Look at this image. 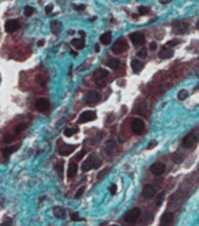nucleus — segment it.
Returning <instances> with one entry per match:
<instances>
[{
  "instance_id": "nucleus-41",
  "label": "nucleus",
  "mask_w": 199,
  "mask_h": 226,
  "mask_svg": "<svg viewBox=\"0 0 199 226\" xmlns=\"http://www.w3.org/2000/svg\"><path fill=\"white\" fill-rule=\"evenodd\" d=\"M74 8H75L76 11H82V10H85V5L83 4H78V5L74 4Z\"/></svg>"
},
{
  "instance_id": "nucleus-44",
  "label": "nucleus",
  "mask_w": 199,
  "mask_h": 226,
  "mask_svg": "<svg viewBox=\"0 0 199 226\" xmlns=\"http://www.w3.org/2000/svg\"><path fill=\"white\" fill-rule=\"evenodd\" d=\"M155 144H157V142H154V140H153V142H150V143H149V146H147V149H153V147H154Z\"/></svg>"
},
{
  "instance_id": "nucleus-5",
  "label": "nucleus",
  "mask_w": 199,
  "mask_h": 226,
  "mask_svg": "<svg viewBox=\"0 0 199 226\" xmlns=\"http://www.w3.org/2000/svg\"><path fill=\"white\" fill-rule=\"evenodd\" d=\"M131 129H132V132L135 133V135H141V133H143V131H144V123H143V120L134 119L132 123H131Z\"/></svg>"
},
{
  "instance_id": "nucleus-27",
  "label": "nucleus",
  "mask_w": 199,
  "mask_h": 226,
  "mask_svg": "<svg viewBox=\"0 0 199 226\" xmlns=\"http://www.w3.org/2000/svg\"><path fill=\"white\" fill-rule=\"evenodd\" d=\"M76 132H78V128H75V127H71V128L64 129V135L65 136H72V135H75Z\"/></svg>"
},
{
  "instance_id": "nucleus-1",
  "label": "nucleus",
  "mask_w": 199,
  "mask_h": 226,
  "mask_svg": "<svg viewBox=\"0 0 199 226\" xmlns=\"http://www.w3.org/2000/svg\"><path fill=\"white\" fill-rule=\"evenodd\" d=\"M102 165V159H101L100 157H98L95 152H90L89 155H87L86 161H85L83 163H82V172L83 173H86V172L91 170V169H98L100 166Z\"/></svg>"
},
{
  "instance_id": "nucleus-2",
  "label": "nucleus",
  "mask_w": 199,
  "mask_h": 226,
  "mask_svg": "<svg viewBox=\"0 0 199 226\" xmlns=\"http://www.w3.org/2000/svg\"><path fill=\"white\" fill-rule=\"evenodd\" d=\"M108 78H109V72L106 70H104V68H98V70L93 74V80H94V83L97 84L98 87H105Z\"/></svg>"
},
{
  "instance_id": "nucleus-35",
  "label": "nucleus",
  "mask_w": 199,
  "mask_h": 226,
  "mask_svg": "<svg viewBox=\"0 0 199 226\" xmlns=\"http://www.w3.org/2000/svg\"><path fill=\"white\" fill-rule=\"evenodd\" d=\"M108 173H109V169H104V170L101 172V173H100V174H98V176H97V179H98V180H102L104 177H105V176H106V174H108Z\"/></svg>"
},
{
  "instance_id": "nucleus-32",
  "label": "nucleus",
  "mask_w": 199,
  "mask_h": 226,
  "mask_svg": "<svg viewBox=\"0 0 199 226\" xmlns=\"http://www.w3.org/2000/svg\"><path fill=\"white\" fill-rule=\"evenodd\" d=\"M33 12H34V8H32L30 5H26V7H25V15L26 16H30Z\"/></svg>"
},
{
  "instance_id": "nucleus-23",
  "label": "nucleus",
  "mask_w": 199,
  "mask_h": 226,
  "mask_svg": "<svg viewBox=\"0 0 199 226\" xmlns=\"http://www.w3.org/2000/svg\"><path fill=\"white\" fill-rule=\"evenodd\" d=\"M52 31L55 33V34H60V31H61V29H63V25H61V22H59V21H53L52 22Z\"/></svg>"
},
{
  "instance_id": "nucleus-17",
  "label": "nucleus",
  "mask_w": 199,
  "mask_h": 226,
  "mask_svg": "<svg viewBox=\"0 0 199 226\" xmlns=\"http://www.w3.org/2000/svg\"><path fill=\"white\" fill-rule=\"evenodd\" d=\"M76 172H78V165H76V161H71L70 165H68V172H67L68 179H74V177L76 176Z\"/></svg>"
},
{
  "instance_id": "nucleus-37",
  "label": "nucleus",
  "mask_w": 199,
  "mask_h": 226,
  "mask_svg": "<svg viewBox=\"0 0 199 226\" xmlns=\"http://www.w3.org/2000/svg\"><path fill=\"white\" fill-rule=\"evenodd\" d=\"M71 219L72 221H81V217L78 215V212H72V214H71Z\"/></svg>"
},
{
  "instance_id": "nucleus-15",
  "label": "nucleus",
  "mask_w": 199,
  "mask_h": 226,
  "mask_svg": "<svg viewBox=\"0 0 199 226\" xmlns=\"http://www.w3.org/2000/svg\"><path fill=\"white\" fill-rule=\"evenodd\" d=\"M4 29L7 33H14L16 29H19V22L16 19H10V21L5 22Z\"/></svg>"
},
{
  "instance_id": "nucleus-28",
  "label": "nucleus",
  "mask_w": 199,
  "mask_h": 226,
  "mask_svg": "<svg viewBox=\"0 0 199 226\" xmlns=\"http://www.w3.org/2000/svg\"><path fill=\"white\" fill-rule=\"evenodd\" d=\"M188 97V91L187 90H180L179 91V94H177V98H179L180 101H183V100H185V98Z\"/></svg>"
},
{
  "instance_id": "nucleus-26",
  "label": "nucleus",
  "mask_w": 199,
  "mask_h": 226,
  "mask_svg": "<svg viewBox=\"0 0 199 226\" xmlns=\"http://www.w3.org/2000/svg\"><path fill=\"white\" fill-rule=\"evenodd\" d=\"M16 150H18V146H8V147H5V149H3V155H4V157H8L10 154L15 152Z\"/></svg>"
},
{
  "instance_id": "nucleus-4",
  "label": "nucleus",
  "mask_w": 199,
  "mask_h": 226,
  "mask_svg": "<svg viewBox=\"0 0 199 226\" xmlns=\"http://www.w3.org/2000/svg\"><path fill=\"white\" fill-rule=\"evenodd\" d=\"M198 140H199V135H198V133H196V132H191V133H188V135L185 136L184 139H183V146L187 147V149H190V147L195 146V144L198 143Z\"/></svg>"
},
{
  "instance_id": "nucleus-34",
  "label": "nucleus",
  "mask_w": 199,
  "mask_h": 226,
  "mask_svg": "<svg viewBox=\"0 0 199 226\" xmlns=\"http://www.w3.org/2000/svg\"><path fill=\"white\" fill-rule=\"evenodd\" d=\"M25 129H26V124H19V125H16L15 132L19 133V132H22V131H25Z\"/></svg>"
},
{
  "instance_id": "nucleus-3",
  "label": "nucleus",
  "mask_w": 199,
  "mask_h": 226,
  "mask_svg": "<svg viewBox=\"0 0 199 226\" xmlns=\"http://www.w3.org/2000/svg\"><path fill=\"white\" fill-rule=\"evenodd\" d=\"M141 217V210L139 208H132L124 215V222L125 223H135Z\"/></svg>"
},
{
  "instance_id": "nucleus-6",
  "label": "nucleus",
  "mask_w": 199,
  "mask_h": 226,
  "mask_svg": "<svg viewBox=\"0 0 199 226\" xmlns=\"http://www.w3.org/2000/svg\"><path fill=\"white\" fill-rule=\"evenodd\" d=\"M127 49V41L124 40V38H120V40H117L116 42L113 44V46H112V52L116 54H120L123 53V52Z\"/></svg>"
},
{
  "instance_id": "nucleus-38",
  "label": "nucleus",
  "mask_w": 199,
  "mask_h": 226,
  "mask_svg": "<svg viewBox=\"0 0 199 226\" xmlns=\"http://www.w3.org/2000/svg\"><path fill=\"white\" fill-rule=\"evenodd\" d=\"M14 140V136L12 135H5L4 136V142L5 143H10V142H12Z\"/></svg>"
},
{
  "instance_id": "nucleus-42",
  "label": "nucleus",
  "mask_w": 199,
  "mask_h": 226,
  "mask_svg": "<svg viewBox=\"0 0 199 226\" xmlns=\"http://www.w3.org/2000/svg\"><path fill=\"white\" fill-rule=\"evenodd\" d=\"M85 155V152L83 151H81V152H78L76 154V157H75V161H79V159H82V157Z\"/></svg>"
},
{
  "instance_id": "nucleus-25",
  "label": "nucleus",
  "mask_w": 199,
  "mask_h": 226,
  "mask_svg": "<svg viewBox=\"0 0 199 226\" xmlns=\"http://www.w3.org/2000/svg\"><path fill=\"white\" fill-rule=\"evenodd\" d=\"M105 64L108 65L109 68H112V70H116L117 67H119V64H120V61L117 59H108L105 61Z\"/></svg>"
},
{
  "instance_id": "nucleus-40",
  "label": "nucleus",
  "mask_w": 199,
  "mask_h": 226,
  "mask_svg": "<svg viewBox=\"0 0 199 226\" xmlns=\"http://www.w3.org/2000/svg\"><path fill=\"white\" fill-rule=\"evenodd\" d=\"M109 191H111V193H116V191H117L116 184H112L111 187H109Z\"/></svg>"
},
{
  "instance_id": "nucleus-47",
  "label": "nucleus",
  "mask_w": 199,
  "mask_h": 226,
  "mask_svg": "<svg viewBox=\"0 0 199 226\" xmlns=\"http://www.w3.org/2000/svg\"><path fill=\"white\" fill-rule=\"evenodd\" d=\"M94 51L95 52H100V45H97V44H95V45H94Z\"/></svg>"
},
{
  "instance_id": "nucleus-21",
  "label": "nucleus",
  "mask_w": 199,
  "mask_h": 226,
  "mask_svg": "<svg viewBox=\"0 0 199 226\" xmlns=\"http://www.w3.org/2000/svg\"><path fill=\"white\" fill-rule=\"evenodd\" d=\"M111 40H112V33L111 31L102 33V34H101V37H100L101 44H104V45H108V44L111 42Z\"/></svg>"
},
{
  "instance_id": "nucleus-29",
  "label": "nucleus",
  "mask_w": 199,
  "mask_h": 226,
  "mask_svg": "<svg viewBox=\"0 0 199 226\" xmlns=\"http://www.w3.org/2000/svg\"><path fill=\"white\" fill-rule=\"evenodd\" d=\"M164 198H165V195H164V192H161L160 195L157 196V199H155V204H157V206H161L164 201Z\"/></svg>"
},
{
  "instance_id": "nucleus-8",
  "label": "nucleus",
  "mask_w": 199,
  "mask_h": 226,
  "mask_svg": "<svg viewBox=\"0 0 199 226\" xmlns=\"http://www.w3.org/2000/svg\"><path fill=\"white\" fill-rule=\"evenodd\" d=\"M101 100V94L98 91H90L86 94V97H85V101H86V103H89V105H95L97 102H100Z\"/></svg>"
},
{
  "instance_id": "nucleus-18",
  "label": "nucleus",
  "mask_w": 199,
  "mask_h": 226,
  "mask_svg": "<svg viewBox=\"0 0 199 226\" xmlns=\"http://www.w3.org/2000/svg\"><path fill=\"white\" fill-rule=\"evenodd\" d=\"M173 219H174L173 214L166 211L165 214H162V217H161V223H162V225H171V223H173Z\"/></svg>"
},
{
  "instance_id": "nucleus-43",
  "label": "nucleus",
  "mask_w": 199,
  "mask_h": 226,
  "mask_svg": "<svg viewBox=\"0 0 199 226\" xmlns=\"http://www.w3.org/2000/svg\"><path fill=\"white\" fill-rule=\"evenodd\" d=\"M52 10H53V7H52V5H46V8H45L46 14H51V12H52Z\"/></svg>"
},
{
  "instance_id": "nucleus-36",
  "label": "nucleus",
  "mask_w": 199,
  "mask_h": 226,
  "mask_svg": "<svg viewBox=\"0 0 199 226\" xmlns=\"http://www.w3.org/2000/svg\"><path fill=\"white\" fill-rule=\"evenodd\" d=\"M83 192H85V187H81L78 191H76V193H75V199H79L82 195H83Z\"/></svg>"
},
{
  "instance_id": "nucleus-10",
  "label": "nucleus",
  "mask_w": 199,
  "mask_h": 226,
  "mask_svg": "<svg viewBox=\"0 0 199 226\" xmlns=\"http://www.w3.org/2000/svg\"><path fill=\"white\" fill-rule=\"evenodd\" d=\"M165 163L164 162H154L150 166V172H151L154 176H161V174L165 172Z\"/></svg>"
},
{
  "instance_id": "nucleus-12",
  "label": "nucleus",
  "mask_w": 199,
  "mask_h": 226,
  "mask_svg": "<svg viewBox=\"0 0 199 226\" xmlns=\"http://www.w3.org/2000/svg\"><path fill=\"white\" fill-rule=\"evenodd\" d=\"M78 146H75V144H61V147L59 149V154L61 155V157H67V155L72 154L74 151H75V149Z\"/></svg>"
},
{
  "instance_id": "nucleus-30",
  "label": "nucleus",
  "mask_w": 199,
  "mask_h": 226,
  "mask_svg": "<svg viewBox=\"0 0 199 226\" xmlns=\"http://www.w3.org/2000/svg\"><path fill=\"white\" fill-rule=\"evenodd\" d=\"M138 12L141 14V15H146V14H149V7H144V5H141V7L138 8Z\"/></svg>"
},
{
  "instance_id": "nucleus-19",
  "label": "nucleus",
  "mask_w": 199,
  "mask_h": 226,
  "mask_svg": "<svg viewBox=\"0 0 199 226\" xmlns=\"http://www.w3.org/2000/svg\"><path fill=\"white\" fill-rule=\"evenodd\" d=\"M53 215L56 218H59V219H64L65 217H67V214H65V210L61 208V207H53Z\"/></svg>"
},
{
  "instance_id": "nucleus-9",
  "label": "nucleus",
  "mask_w": 199,
  "mask_h": 226,
  "mask_svg": "<svg viewBox=\"0 0 199 226\" xmlns=\"http://www.w3.org/2000/svg\"><path fill=\"white\" fill-rule=\"evenodd\" d=\"M173 29L177 34H185L188 31V23L184 21H176L173 23Z\"/></svg>"
},
{
  "instance_id": "nucleus-22",
  "label": "nucleus",
  "mask_w": 199,
  "mask_h": 226,
  "mask_svg": "<svg viewBox=\"0 0 199 226\" xmlns=\"http://www.w3.org/2000/svg\"><path fill=\"white\" fill-rule=\"evenodd\" d=\"M71 44H72V46L76 48V49H83L85 48V40L83 38H74V40L71 41Z\"/></svg>"
},
{
  "instance_id": "nucleus-46",
  "label": "nucleus",
  "mask_w": 199,
  "mask_h": 226,
  "mask_svg": "<svg viewBox=\"0 0 199 226\" xmlns=\"http://www.w3.org/2000/svg\"><path fill=\"white\" fill-rule=\"evenodd\" d=\"M44 44H45V41H44V40H40V41H38V44H37V45H38V46H42Z\"/></svg>"
},
{
  "instance_id": "nucleus-31",
  "label": "nucleus",
  "mask_w": 199,
  "mask_h": 226,
  "mask_svg": "<svg viewBox=\"0 0 199 226\" xmlns=\"http://www.w3.org/2000/svg\"><path fill=\"white\" fill-rule=\"evenodd\" d=\"M136 56L138 57H141V59H144V57L147 56V51L144 48H142L141 51H138V53H136Z\"/></svg>"
},
{
  "instance_id": "nucleus-7",
  "label": "nucleus",
  "mask_w": 199,
  "mask_h": 226,
  "mask_svg": "<svg viewBox=\"0 0 199 226\" xmlns=\"http://www.w3.org/2000/svg\"><path fill=\"white\" fill-rule=\"evenodd\" d=\"M95 117H97V113H95L94 110H86V112H83V113H82L81 116H79L78 123L83 124V123L93 121V120H95Z\"/></svg>"
},
{
  "instance_id": "nucleus-48",
  "label": "nucleus",
  "mask_w": 199,
  "mask_h": 226,
  "mask_svg": "<svg viewBox=\"0 0 199 226\" xmlns=\"http://www.w3.org/2000/svg\"><path fill=\"white\" fill-rule=\"evenodd\" d=\"M171 0H160V3H162V4H166V3H169Z\"/></svg>"
},
{
  "instance_id": "nucleus-50",
  "label": "nucleus",
  "mask_w": 199,
  "mask_h": 226,
  "mask_svg": "<svg viewBox=\"0 0 199 226\" xmlns=\"http://www.w3.org/2000/svg\"><path fill=\"white\" fill-rule=\"evenodd\" d=\"M196 29H199V21L196 22Z\"/></svg>"
},
{
  "instance_id": "nucleus-24",
  "label": "nucleus",
  "mask_w": 199,
  "mask_h": 226,
  "mask_svg": "<svg viewBox=\"0 0 199 226\" xmlns=\"http://www.w3.org/2000/svg\"><path fill=\"white\" fill-rule=\"evenodd\" d=\"M114 150H116V143H114L113 140H109L108 143H106V146H105V151L111 155V154H113V152H114Z\"/></svg>"
},
{
  "instance_id": "nucleus-13",
  "label": "nucleus",
  "mask_w": 199,
  "mask_h": 226,
  "mask_svg": "<svg viewBox=\"0 0 199 226\" xmlns=\"http://www.w3.org/2000/svg\"><path fill=\"white\" fill-rule=\"evenodd\" d=\"M35 108L40 112H48L51 105H49L48 100H45V98H38V100L35 101Z\"/></svg>"
},
{
  "instance_id": "nucleus-45",
  "label": "nucleus",
  "mask_w": 199,
  "mask_h": 226,
  "mask_svg": "<svg viewBox=\"0 0 199 226\" xmlns=\"http://www.w3.org/2000/svg\"><path fill=\"white\" fill-rule=\"evenodd\" d=\"M150 49H151V51L157 49V44H155V42H151V44H150Z\"/></svg>"
},
{
  "instance_id": "nucleus-16",
  "label": "nucleus",
  "mask_w": 199,
  "mask_h": 226,
  "mask_svg": "<svg viewBox=\"0 0 199 226\" xmlns=\"http://www.w3.org/2000/svg\"><path fill=\"white\" fill-rule=\"evenodd\" d=\"M158 56H160V59H171L173 56V51L169 46H162L161 51L158 52Z\"/></svg>"
},
{
  "instance_id": "nucleus-14",
  "label": "nucleus",
  "mask_w": 199,
  "mask_h": 226,
  "mask_svg": "<svg viewBox=\"0 0 199 226\" xmlns=\"http://www.w3.org/2000/svg\"><path fill=\"white\" fill-rule=\"evenodd\" d=\"M142 196H143L144 199H151L153 196H155V188L150 184L144 185L143 189H142Z\"/></svg>"
},
{
  "instance_id": "nucleus-11",
  "label": "nucleus",
  "mask_w": 199,
  "mask_h": 226,
  "mask_svg": "<svg viewBox=\"0 0 199 226\" xmlns=\"http://www.w3.org/2000/svg\"><path fill=\"white\" fill-rule=\"evenodd\" d=\"M130 40L134 45L139 46V45H143L144 44V35L139 31H135V33H131L130 34Z\"/></svg>"
},
{
  "instance_id": "nucleus-33",
  "label": "nucleus",
  "mask_w": 199,
  "mask_h": 226,
  "mask_svg": "<svg viewBox=\"0 0 199 226\" xmlns=\"http://www.w3.org/2000/svg\"><path fill=\"white\" fill-rule=\"evenodd\" d=\"M180 44V41L179 40H171V41H168V44H166V46H169V48H172V46H176V45H179Z\"/></svg>"
},
{
  "instance_id": "nucleus-20",
  "label": "nucleus",
  "mask_w": 199,
  "mask_h": 226,
  "mask_svg": "<svg viewBox=\"0 0 199 226\" xmlns=\"http://www.w3.org/2000/svg\"><path fill=\"white\" fill-rule=\"evenodd\" d=\"M131 68H132L134 72H139V71L143 68V63L138 59H134L132 61H131Z\"/></svg>"
},
{
  "instance_id": "nucleus-39",
  "label": "nucleus",
  "mask_w": 199,
  "mask_h": 226,
  "mask_svg": "<svg viewBox=\"0 0 199 226\" xmlns=\"http://www.w3.org/2000/svg\"><path fill=\"white\" fill-rule=\"evenodd\" d=\"M181 159H183V155H174V157H173V161H174V162H181Z\"/></svg>"
},
{
  "instance_id": "nucleus-49",
  "label": "nucleus",
  "mask_w": 199,
  "mask_h": 226,
  "mask_svg": "<svg viewBox=\"0 0 199 226\" xmlns=\"http://www.w3.org/2000/svg\"><path fill=\"white\" fill-rule=\"evenodd\" d=\"M79 35H81V37H82V38H83V37H85V31H83V30H81V31H79Z\"/></svg>"
}]
</instances>
